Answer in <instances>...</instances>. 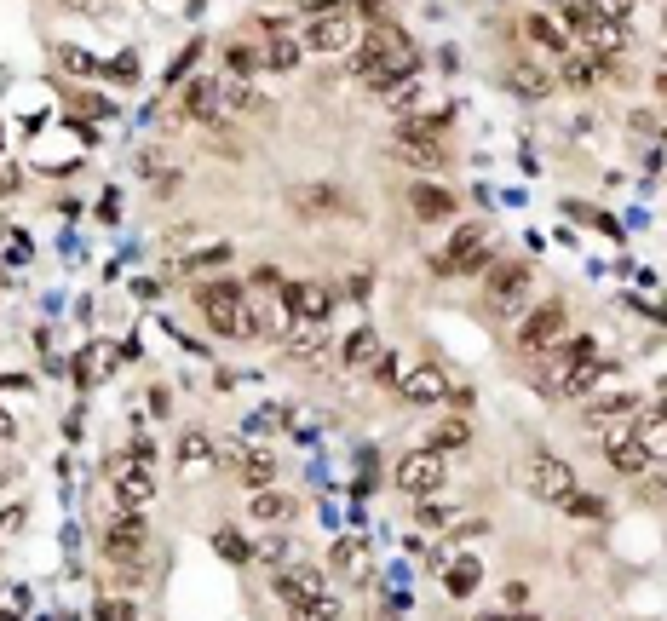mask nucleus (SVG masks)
I'll return each mask as SVG.
<instances>
[{"mask_svg": "<svg viewBox=\"0 0 667 621\" xmlns=\"http://www.w3.org/2000/svg\"><path fill=\"white\" fill-rule=\"evenodd\" d=\"M414 518H420V524L432 529V524H443V518H449V512H443V506H426V501H420V506H414Z\"/></svg>", "mask_w": 667, "mask_h": 621, "instance_id": "obj_41", "label": "nucleus"}, {"mask_svg": "<svg viewBox=\"0 0 667 621\" xmlns=\"http://www.w3.org/2000/svg\"><path fill=\"white\" fill-rule=\"evenodd\" d=\"M351 41H357V23H351V12H340V6L322 12V18L305 29V46H311V52H345Z\"/></svg>", "mask_w": 667, "mask_h": 621, "instance_id": "obj_12", "label": "nucleus"}, {"mask_svg": "<svg viewBox=\"0 0 667 621\" xmlns=\"http://www.w3.org/2000/svg\"><path fill=\"white\" fill-rule=\"evenodd\" d=\"M230 253L225 248H207V253H190V259H184V271H207V265H225Z\"/></svg>", "mask_w": 667, "mask_h": 621, "instance_id": "obj_36", "label": "nucleus"}, {"mask_svg": "<svg viewBox=\"0 0 667 621\" xmlns=\"http://www.w3.org/2000/svg\"><path fill=\"white\" fill-rule=\"evenodd\" d=\"M529 294V265H489V311L512 317Z\"/></svg>", "mask_w": 667, "mask_h": 621, "instance_id": "obj_9", "label": "nucleus"}, {"mask_svg": "<svg viewBox=\"0 0 667 621\" xmlns=\"http://www.w3.org/2000/svg\"><path fill=\"white\" fill-rule=\"evenodd\" d=\"M23 466H18V455H12V449H6V443H0V489H6V483L18 478Z\"/></svg>", "mask_w": 667, "mask_h": 621, "instance_id": "obj_38", "label": "nucleus"}, {"mask_svg": "<svg viewBox=\"0 0 667 621\" xmlns=\"http://www.w3.org/2000/svg\"><path fill=\"white\" fill-rule=\"evenodd\" d=\"M604 455H610V466L627 472V478H639L644 466H650V455L639 449V437H616V443H604Z\"/></svg>", "mask_w": 667, "mask_h": 621, "instance_id": "obj_19", "label": "nucleus"}, {"mask_svg": "<svg viewBox=\"0 0 667 621\" xmlns=\"http://www.w3.org/2000/svg\"><path fill=\"white\" fill-rule=\"evenodd\" d=\"M368 368H374V380H397V357H391V351H380Z\"/></svg>", "mask_w": 667, "mask_h": 621, "instance_id": "obj_39", "label": "nucleus"}, {"mask_svg": "<svg viewBox=\"0 0 667 621\" xmlns=\"http://www.w3.org/2000/svg\"><path fill=\"white\" fill-rule=\"evenodd\" d=\"M414 64H420V52H414V41L397 29V23H374L363 35V75L380 98H386L403 75H414Z\"/></svg>", "mask_w": 667, "mask_h": 621, "instance_id": "obj_1", "label": "nucleus"}, {"mask_svg": "<svg viewBox=\"0 0 667 621\" xmlns=\"http://www.w3.org/2000/svg\"><path fill=\"white\" fill-rule=\"evenodd\" d=\"M248 512L259 518V524H276V518H288L294 512V495H282V489H259L248 501Z\"/></svg>", "mask_w": 667, "mask_h": 621, "instance_id": "obj_21", "label": "nucleus"}, {"mask_svg": "<svg viewBox=\"0 0 667 621\" xmlns=\"http://www.w3.org/2000/svg\"><path fill=\"white\" fill-rule=\"evenodd\" d=\"M276 593L288 598L305 621H334V616H340V598L328 593V587H322V575L305 570V564H294V570L276 575Z\"/></svg>", "mask_w": 667, "mask_h": 621, "instance_id": "obj_3", "label": "nucleus"}, {"mask_svg": "<svg viewBox=\"0 0 667 621\" xmlns=\"http://www.w3.org/2000/svg\"><path fill=\"white\" fill-rule=\"evenodd\" d=\"M460 443H472V420H443L432 432V449L443 455V449H460Z\"/></svg>", "mask_w": 667, "mask_h": 621, "instance_id": "obj_28", "label": "nucleus"}, {"mask_svg": "<svg viewBox=\"0 0 667 621\" xmlns=\"http://www.w3.org/2000/svg\"><path fill=\"white\" fill-rule=\"evenodd\" d=\"M196 305H202L213 334H225V340H248L253 334V305L236 282H207L202 294H196Z\"/></svg>", "mask_w": 667, "mask_h": 621, "instance_id": "obj_2", "label": "nucleus"}, {"mask_svg": "<svg viewBox=\"0 0 667 621\" xmlns=\"http://www.w3.org/2000/svg\"><path fill=\"white\" fill-rule=\"evenodd\" d=\"M225 64H230V75H253V69H259V52H253V46H225Z\"/></svg>", "mask_w": 667, "mask_h": 621, "instance_id": "obj_34", "label": "nucleus"}, {"mask_svg": "<svg viewBox=\"0 0 667 621\" xmlns=\"http://www.w3.org/2000/svg\"><path fill=\"white\" fill-rule=\"evenodd\" d=\"M564 334H570V311H564V299H547V305H535V311L518 322V351L547 357V351L564 345Z\"/></svg>", "mask_w": 667, "mask_h": 621, "instance_id": "obj_5", "label": "nucleus"}, {"mask_svg": "<svg viewBox=\"0 0 667 621\" xmlns=\"http://www.w3.org/2000/svg\"><path fill=\"white\" fill-rule=\"evenodd\" d=\"M328 564H334V575L340 581H351V587H363L368 570H374V552H368V541H357V535H345V541H334V552H328Z\"/></svg>", "mask_w": 667, "mask_h": 621, "instance_id": "obj_13", "label": "nucleus"}, {"mask_svg": "<svg viewBox=\"0 0 667 621\" xmlns=\"http://www.w3.org/2000/svg\"><path fill=\"white\" fill-rule=\"evenodd\" d=\"M558 81H564L570 92H587V87H598V64H593V58H575V52H564Z\"/></svg>", "mask_w": 667, "mask_h": 621, "instance_id": "obj_22", "label": "nucleus"}, {"mask_svg": "<svg viewBox=\"0 0 667 621\" xmlns=\"http://www.w3.org/2000/svg\"><path fill=\"white\" fill-rule=\"evenodd\" d=\"M564 512H575V518H604V501L587 495V489H575V495H564Z\"/></svg>", "mask_w": 667, "mask_h": 621, "instance_id": "obj_33", "label": "nucleus"}, {"mask_svg": "<svg viewBox=\"0 0 667 621\" xmlns=\"http://www.w3.org/2000/svg\"><path fill=\"white\" fill-rule=\"evenodd\" d=\"M184 110L202 115V121H225V115H219V98H213V81H190V87H184Z\"/></svg>", "mask_w": 667, "mask_h": 621, "instance_id": "obj_23", "label": "nucleus"}, {"mask_svg": "<svg viewBox=\"0 0 667 621\" xmlns=\"http://www.w3.org/2000/svg\"><path fill=\"white\" fill-rule=\"evenodd\" d=\"M639 449L650 460H667V414H650V420L639 426Z\"/></svg>", "mask_w": 667, "mask_h": 621, "instance_id": "obj_25", "label": "nucleus"}, {"mask_svg": "<svg viewBox=\"0 0 667 621\" xmlns=\"http://www.w3.org/2000/svg\"><path fill=\"white\" fill-rule=\"evenodd\" d=\"M397 397H403V403H420V409H426V403H449V374L437 363H414L409 374H397Z\"/></svg>", "mask_w": 667, "mask_h": 621, "instance_id": "obj_8", "label": "nucleus"}, {"mask_svg": "<svg viewBox=\"0 0 667 621\" xmlns=\"http://www.w3.org/2000/svg\"><path fill=\"white\" fill-rule=\"evenodd\" d=\"M104 558H115V564H144V558H150L144 524H138V518H115V524L104 529Z\"/></svg>", "mask_w": 667, "mask_h": 621, "instance_id": "obj_10", "label": "nucleus"}, {"mask_svg": "<svg viewBox=\"0 0 667 621\" xmlns=\"http://www.w3.org/2000/svg\"><path fill=\"white\" fill-rule=\"evenodd\" d=\"M518 478H524V489H529V495H541V501H558V506H564V495H575V466L564 455H552V449L524 455Z\"/></svg>", "mask_w": 667, "mask_h": 621, "instance_id": "obj_4", "label": "nucleus"}, {"mask_svg": "<svg viewBox=\"0 0 667 621\" xmlns=\"http://www.w3.org/2000/svg\"><path fill=\"white\" fill-rule=\"evenodd\" d=\"M483 621H512V616H483Z\"/></svg>", "mask_w": 667, "mask_h": 621, "instance_id": "obj_43", "label": "nucleus"}, {"mask_svg": "<svg viewBox=\"0 0 667 621\" xmlns=\"http://www.w3.org/2000/svg\"><path fill=\"white\" fill-rule=\"evenodd\" d=\"M598 374H604V357H587V363H575L570 374H564V386H558V391H564V397H581V391L593 386Z\"/></svg>", "mask_w": 667, "mask_h": 621, "instance_id": "obj_26", "label": "nucleus"}, {"mask_svg": "<svg viewBox=\"0 0 667 621\" xmlns=\"http://www.w3.org/2000/svg\"><path fill=\"white\" fill-rule=\"evenodd\" d=\"M322 351H328L322 322H294V328H288V357H294V363H317Z\"/></svg>", "mask_w": 667, "mask_h": 621, "instance_id": "obj_16", "label": "nucleus"}, {"mask_svg": "<svg viewBox=\"0 0 667 621\" xmlns=\"http://www.w3.org/2000/svg\"><path fill=\"white\" fill-rule=\"evenodd\" d=\"M282 305H288L299 322H322L328 311H334V299H328L322 282H288V288H282Z\"/></svg>", "mask_w": 667, "mask_h": 621, "instance_id": "obj_14", "label": "nucleus"}, {"mask_svg": "<svg viewBox=\"0 0 667 621\" xmlns=\"http://www.w3.org/2000/svg\"><path fill=\"white\" fill-rule=\"evenodd\" d=\"M437 133H443V115H432V121H426V115H420V121H403V127L391 133V150L403 161H414V167H443L449 150H443Z\"/></svg>", "mask_w": 667, "mask_h": 621, "instance_id": "obj_6", "label": "nucleus"}, {"mask_svg": "<svg viewBox=\"0 0 667 621\" xmlns=\"http://www.w3.org/2000/svg\"><path fill=\"white\" fill-rule=\"evenodd\" d=\"M213 547H219V558H230V564H248V558H253V547L236 535V529H219V535H213Z\"/></svg>", "mask_w": 667, "mask_h": 621, "instance_id": "obj_30", "label": "nucleus"}, {"mask_svg": "<svg viewBox=\"0 0 667 621\" xmlns=\"http://www.w3.org/2000/svg\"><path fill=\"white\" fill-rule=\"evenodd\" d=\"M179 460H184V472H196V466H207V460H213V443H207L202 432H184V443H179Z\"/></svg>", "mask_w": 667, "mask_h": 621, "instance_id": "obj_29", "label": "nucleus"}, {"mask_svg": "<svg viewBox=\"0 0 667 621\" xmlns=\"http://www.w3.org/2000/svg\"><path fill=\"white\" fill-rule=\"evenodd\" d=\"M443 587H449V598H472L483 587V564L478 558H455V564L443 570Z\"/></svg>", "mask_w": 667, "mask_h": 621, "instance_id": "obj_17", "label": "nucleus"}, {"mask_svg": "<svg viewBox=\"0 0 667 621\" xmlns=\"http://www.w3.org/2000/svg\"><path fill=\"white\" fill-rule=\"evenodd\" d=\"M506 604H512V610H524V604H529V587H524V581H506Z\"/></svg>", "mask_w": 667, "mask_h": 621, "instance_id": "obj_42", "label": "nucleus"}, {"mask_svg": "<svg viewBox=\"0 0 667 621\" xmlns=\"http://www.w3.org/2000/svg\"><path fill=\"white\" fill-rule=\"evenodd\" d=\"M58 64H64L69 75H98V58L81 52V46H58Z\"/></svg>", "mask_w": 667, "mask_h": 621, "instance_id": "obj_32", "label": "nucleus"}, {"mask_svg": "<svg viewBox=\"0 0 667 621\" xmlns=\"http://www.w3.org/2000/svg\"><path fill=\"white\" fill-rule=\"evenodd\" d=\"M236 472H242V478H248L253 489H271V478H276V455H271V449H242Z\"/></svg>", "mask_w": 667, "mask_h": 621, "instance_id": "obj_20", "label": "nucleus"}, {"mask_svg": "<svg viewBox=\"0 0 667 621\" xmlns=\"http://www.w3.org/2000/svg\"><path fill=\"white\" fill-rule=\"evenodd\" d=\"M529 35H535V41L547 46V52H570V35H564V29H558L552 18H541V12L529 18Z\"/></svg>", "mask_w": 667, "mask_h": 621, "instance_id": "obj_27", "label": "nucleus"}, {"mask_svg": "<svg viewBox=\"0 0 667 621\" xmlns=\"http://www.w3.org/2000/svg\"><path fill=\"white\" fill-rule=\"evenodd\" d=\"M0 443H6V449L18 443V420H12V409H6V403H0Z\"/></svg>", "mask_w": 667, "mask_h": 621, "instance_id": "obj_40", "label": "nucleus"}, {"mask_svg": "<svg viewBox=\"0 0 667 621\" xmlns=\"http://www.w3.org/2000/svg\"><path fill=\"white\" fill-rule=\"evenodd\" d=\"M437 483H443V455H437L432 443H426V449H409V455L397 460V489H403V495H432Z\"/></svg>", "mask_w": 667, "mask_h": 621, "instance_id": "obj_7", "label": "nucleus"}, {"mask_svg": "<svg viewBox=\"0 0 667 621\" xmlns=\"http://www.w3.org/2000/svg\"><path fill=\"white\" fill-rule=\"evenodd\" d=\"M506 87L518 92V98H552V81L541 75V69H529V64L512 69V75H506Z\"/></svg>", "mask_w": 667, "mask_h": 621, "instance_id": "obj_24", "label": "nucleus"}, {"mask_svg": "<svg viewBox=\"0 0 667 621\" xmlns=\"http://www.w3.org/2000/svg\"><path fill=\"white\" fill-rule=\"evenodd\" d=\"M409 207H414V219H426V225H443V219H455V196L443 190V184H414L409 190Z\"/></svg>", "mask_w": 667, "mask_h": 621, "instance_id": "obj_15", "label": "nucleus"}, {"mask_svg": "<svg viewBox=\"0 0 667 621\" xmlns=\"http://www.w3.org/2000/svg\"><path fill=\"white\" fill-rule=\"evenodd\" d=\"M455 271H489V259H495V248H489V230L483 225H460L455 230V242H449V253H443Z\"/></svg>", "mask_w": 667, "mask_h": 621, "instance_id": "obj_11", "label": "nucleus"}, {"mask_svg": "<svg viewBox=\"0 0 667 621\" xmlns=\"http://www.w3.org/2000/svg\"><path fill=\"white\" fill-rule=\"evenodd\" d=\"M98 621H138V610L127 604V598H98V610H92Z\"/></svg>", "mask_w": 667, "mask_h": 621, "instance_id": "obj_35", "label": "nucleus"}, {"mask_svg": "<svg viewBox=\"0 0 667 621\" xmlns=\"http://www.w3.org/2000/svg\"><path fill=\"white\" fill-rule=\"evenodd\" d=\"M345 363H351V368L374 363V334H368V328H357V334L345 340Z\"/></svg>", "mask_w": 667, "mask_h": 621, "instance_id": "obj_31", "label": "nucleus"}, {"mask_svg": "<svg viewBox=\"0 0 667 621\" xmlns=\"http://www.w3.org/2000/svg\"><path fill=\"white\" fill-rule=\"evenodd\" d=\"M294 58H299L294 41H271V69H294Z\"/></svg>", "mask_w": 667, "mask_h": 621, "instance_id": "obj_37", "label": "nucleus"}, {"mask_svg": "<svg viewBox=\"0 0 667 621\" xmlns=\"http://www.w3.org/2000/svg\"><path fill=\"white\" fill-rule=\"evenodd\" d=\"M288 202H294L305 219H317V213H334V207H340V190H334V184H299Z\"/></svg>", "mask_w": 667, "mask_h": 621, "instance_id": "obj_18", "label": "nucleus"}]
</instances>
